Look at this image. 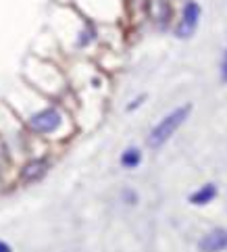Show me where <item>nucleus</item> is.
<instances>
[{"label": "nucleus", "instance_id": "5", "mask_svg": "<svg viewBox=\"0 0 227 252\" xmlns=\"http://www.w3.org/2000/svg\"><path fill=\"white\" fill-rule=\"evenodd\" d=\"M200 252H221L227 248V231L225 229H215L208 236L200 240Z\"/></svg>", "mask_w": 227, "mask_h": 252}, {"label": "nucleus", "instance_id": "12", "mask_svg": "<svg viewBox=\"0 0 227 252\" xmlns=\"http://www.w3.org/2000/svg\"><path fill=\"white\" fill-rule=\"evenodd\" d=\"M123 198L127 200V204H135V200H138V196H135V192H131V190H125Z\"/></svg>", "mask_w": 227, "mask_h": 252}, {"label": "nucleus", "instance_id": "3", "mask_svg": "<svg viewBox=\"0 0 227 252\" xmlns=\"http://www.w3.org/2000/svg\"><path fill=\"white\" fill-rule=\"evenodd\" d=\"M50 171V158L48 157H33L30 160H25L19 169V184L23 186H32L35 182L46 175Z\"/></svg>", "mask_w": 227, "mask_h": 252}, {"label": "nucleus", "instance_id": "8", "mask_svg": "<svg viewBox=\"0 0 227 252\" xmlns=\"http://www.w3.org/2000/svg\"><path fill=\"white\" fill-rule=\"evenodd\" d=\"M121 165L125 169H135L140 163H142V152L135 148V146H130V148H125L123 150V155H121Z\"/></svg>", "mask_w": 227, "mask_h": 252}, {"label": "nucleus", "instance_id": "4", "mask_svg": "<svg viewBox=\"0 0 227 252\" xmlns=\"http://www.w3.org/2000/svg\"><path fill=\"white\" fill-rule=\"evenodd\" d=\"M198 21H200V6H198V2H194V0H190V2L184 4L181 19H179L177 28H175V35L181 38V40L190 38V35L196 32Z\"/></svg>", "mask_w": 227, "mask_h": 252}, {"label": "nucleus", "instance_id": "1", "mask_svg": "<svg viewBox=\"0 0 227 252\" xmlns=\"http://www.w3.org/2000/svg\"><path fill=\"white\" fill-rule=\"evenodd\" d=\"M71 117L61 104L48 102L32 113L23 115V127L38 138H57L67 129Z\"/></svg>", "mask_w": 227, "mask_h": 252}, {"label": "nucleus", "instance_id": "11", "mask_svg": "<svg viewBox=\"0 0 227 252\" xmlns=\"http://www.w3.org/2000/svg\"><path fill=\"white\" fill-rule=\"evenodd\" d=\"M221 79L227 84V50H225V55H223V61H221Z\"/></svg>", "mask_w": 227, "mask_h": 252}, {"label": "nucleus", "instance_id": "10", "mask_svg": "<svg viewBox=\"0 0 227 252\" xmlns=\"http://www.w3.org/2000/svg\"><path fill=\"white\" fill-rule=\"evenodd\" d=\"M144 100H146V96H144V94H142V96H138V98H133L131 104H127V111H135L140 104H144Z\"/></svg>", "mask_w": 227, "mask_h": 252}, {"label": "nucleus", "instance_id": "6", "mask_svg": "<svg viewBox=\"0 0 227 252\" xmlns=\"http://www.w3.org/2000/svg\"><path fill=\"white\" fill-rule=\"evenodd\" d=\"M148 8H150V17H152V21L157 23V28L165 30L167 23H169V17H171L169 2H167V0H152Z\"/></svg>", "mask_w": 227, "mask_h": 252}, {"label": "nucleus", "instance_id": "9", "mask_svg": "<svg viewBox=\"0 0 227 252\" xmlns=\"http://www.w3.org/2000/svg\"><path fill=\"white\" fill-rule=\"evenodd\" d=\"M8 163H11V155H8V150H6V146H4V142L0 140V169L6 167Z\"/></svg>", "mask_w": 227, "mask_h": 252}, {"label": "nucleus", "instance_id": "2", "mask_svg": "<svg viewBox=\"0 0 227 252\" xmlns=\"http://www.w3.org/2000/svg\"><path fill=\"white\" fill-rule=\"evenodd\" d=\"M190 111H192V106L184 104V106H179V109L171 111L167 117H162V119H161L157 125H154L152 131H150V136H148V146L154 148V150L161 148V146H165V144L169 142V138L181 127V123L188 119Z\"/></svg>", "mask_w": 227, "mask_h": 252}, {"label": "nucleus", "instance_id": "7", "mask_svg": "<svg viewBox=\"0 0 227 252\" xmlns=\"http://www.w3.org/2000/svg\"><path fill=\"white\" fill-rule=\"evenodd\" d=\"M215 196H217V188H215V184H206V186H202L196 194L190 196V202H192V204H198V206H202V204H208V202H211Z\"/></svg>", "mask_w": 227, "mask_h": 252}, {"label": "nucleus", "instance_id": "13", "mask_svg": "<svg viewBox=\"0 0 227 252\" xmlns=\"http://www.w3.org/2000/svg\"><path fill=\"white\" fill-rule=\"evenodd\" d=\"M0 252H13V248L8 246L6 242H2V240H0Z\"/></svg>", "mask_w": 227, "mask_h": 252}]
</instances>
